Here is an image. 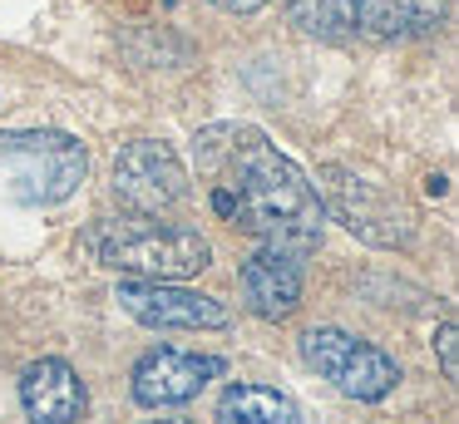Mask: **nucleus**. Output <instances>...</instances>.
I'll return each mask as SVG.
<instances>
[{
  "instance_id": "obj_9",
  "label": "nucleus",
  "mask_w": 459,
  "mask_h": 424,
  "mask_svg": "<svg viewBox=\"0 0 459 424\" xmlns=\"http://www.w3.org/2000/svg\"><path fill=\"white\" fill-rule=\"evenodd\" d=\"M238 291L257 321H287V316H297L301 291H307V256L257 242V252L238 272Z\"/></svg>"
},
{
  "instance_id": "obj_6",
  "label": "nucleus",
  "mask_w": 459,
  "mask_h": 424,
  "mask_svg": "<svg viewBox=\"0 0 459 424\" xmlns=\"http://www.w3.org/2000/svg\"><path fill=\"white\" fill-rule=\"evenodd\" d=\"M109 187L124 212H143V217H169L193 197L188 163L163 138H134V143H124L114 153Z\"/></svg>"
},
{
  "instance_id": "obj_1",
  "label": "nucleus",
  "mask_w": 459,
  "mask_h": 424,
  "mask_svg": "<svg viewBox=\"0 0 459 424\" xmlns=\"http://www.w3.org/2000/svg\"><path fill=\"white\" fill-rule=\"evenodd\" d=\"M198 173L208 177V207L228 227L272 247L311 256L326 232L316 183L252 124H212L193 138Z\"/></svg>"
},
{
  "instance_id": "obj_8",
  "label": "nucleus",
  "mask_w": 459,
  "mask_h": 424,
  "mask_svg": "<svg viewBox=\"0 0 459 424\" xmlns=\"http://www.w3.org/2000/svg\"><path fill=\"white\" fill-rule=\"evenodd\" d=\"M114 301L149 331H228V301L208 291H193L183 281H119Z\"/></svg>"
},
{
  "instance_id": "obj_3",
  "label": "nucleus",
  "mask_w": 459,
  "mask_h": 424,
  "mask_svg": "<svg viewBox=\"0 0 459 424\" xmlns=\"http://www.w3.org/2000/svg\"><path fill=\"white\" fill-rule=\"evenodd\" d=\"M90 177V153L65 128H0V203L60 207Z\"/></svg>"
},
{
  "instance_id": "obj_5",
  "label": "nucleus",
  "mask_w": 459,
  "mask_h": 424,
  "mask_svg": "<svg viewBox=\"0 0 459 424\" xmlns=\"http://www.w3.org/2000/svg\"><path fill=\"white\" fill-rule=\"evenodd\" d=\"M297 350H301V365H307V370H316L331 390H341L356 404H380L385 394L400 390V380H405L395 355L380 350L366 335L341 331V325H311L297 341Z\"/></svg>"
},
{
  "instance_id": "obj_10",
  "label": "nucleus",
  "mask_w": 459,
  "mask_h": 424,
  "mask_svg": "<svg viewBox=\"0 0 459 424\" xmlns=\"http://www.w3.org/2000/svg\"><path fill=\"white\" fill-rule=\"evenodd\" d=\"M21 410L30 424H80L90 410V390H84L80 370L60 355H40L21 370Z\"/></svg>"
},
{
  "instance_id": "obj_14",
  "label": "nucleus",
  "mask_w": 459,
  "mask_h": 424,
  "mask_svg": "<svg viewBox=\"0 0 459 424\" xmlns=\"http://www.w3.org/2000/svg\"><path fill=\"white\" fill-rule=\"evenodd\" d=\"M143 424H188V420H143Z\"/></svg>"
},
{
  "instance_id": "obj_11",
  "label": "nucleus",
  "mask_w": 459,
  "mask_h": 424,
  "mask_svg": "<svg viewBox=\"0 0 459 424\" xmlns=\"http://www.w3.org/2000/svg\"><path fill=\"white\" fill-rule=\"evenodd\" d=\"M218 424H307L301 420V404L291 400L277 385H257V380H232L218 394Z\"/></svg>"
},
{
  "instance_id": "obj_4",
  "label": "nucleus",
  "mask_w": 459,
  "mask_h": 424,
  "mask_svg": "<svg viewBox=\"0 0 459 424\" xmlns=\"http://www.w3.org/2000/svg\"><path fill=\"white\" fill-rule=\"evenodd\" d=\"M316 197H321V212L336 217L351 237H360L370 247L395 252V247L415 242V212L385 183H370V177L351 173L341 163H326L316 173Z\"/></svg>"
},
{
  "instance_id": "obj_2",
  "label": "nucleus",
  "mask_w": 459,
  "mask_h": 424,
  "mask_svg": "<svg viewBox=\"0 0 459 424\" xmlns=\"http://www.w3.org/2000/svg\"><path fill=\"white\" fill-rule=\"evenodd\" d=\"M84 252L124 281H188L212 266V242L188 222L119 212L84 227Z\"/></svg>"
},
{
  "instance_id": "obj_12",
  "label": "nucleus",
  "mask_w": 459,
  "mask_h": 424,
  "mask_svg": "<svg viewBox=\"0 0 459 424\" xmlns=\"http://www.w3.org/2000/svg\"><path fill=\"white\" fill-rule=\"evenodd\" d=\"M435 355H439V375H445V380H455L459 365H455V321H449V316L435 325Z\"/></svg>"
},
{
  "instance_id": "obj_13",
  "label": "nucleus",
  "mask_w": 459,
  "mask_h": 424,
  "mask_svg": "<svg viewBox=\"0 0 459 424\" xmlns=\"http://www.w3.org/2000/svg\"><path fill=\"white\" fill-rule=\"evenodd\" d=\"M208 5L228 10V15H257L262 5H272V0H208Z\"/></svg>"
},
{
  "instance_id": "obj_7",
  "label": "nucleus",
  "mask_w": 459,
  "mask_h": 424,
  "mask_svg": "<svg viewBox=\"0 0 459 424\" xmlns=\"http://www.w3.org/2000/svg\"><path fill=\"white\" fill-rule=\"evenodd\" d=\"M218 375H228L222 355L203 350H178V345H153L134 360L129 370V394L143 410H178V404L198 400Z\"/></svg>"
}]
</instances>
